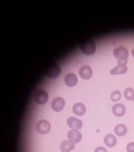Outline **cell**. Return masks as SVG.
Here are the masks:
<instances>
[{
    "label": "cell",
    "mask_w": 134,
    "mask_h": 152,
    "mask_svg": "<svg viewBox=\"0 0 134 152\" xmlns=\"http://www.w3.org/2000/svg\"><path fill=\"white\" fill-rule=\"evenodd\" d=\"M113 54L118 59V65H126L128 57V51L124 46H119L113 50Z\"/></svg>",
    "instance_id": "obj_1"
},
{
    "label": "cell",
    "mask_w": 134,
    "mask_h": 152,
    "mask_svg": "<svg viewBox=\"0 0 134 152\" xmlns=\"http://www.w3.org/2000/svg\"><path fill=\"white\" fill-rule=\"evenodd\" d=\"M81 51L87 56L93 54L96 51V45L93 42L88 41L80 46Z\"/></svg>",
    "instance_id": "obj_2"
},
{
    "label": "cell",
    "mask_w": 134,
    "mask_h": 152,
    "mask_svg": "<svg viewBox=\"0 0 134 152\" xmlns=\"http://www.w3.org/2000/svg\"><path fill=\"white\" fill-rule=\"evenodd\" d=\"M36 130L41 134H46L49 132L51 130V124L45 120H42L36 124Z\"/></svg>",
    "instance_id": "obj_3"
},
{
    "label": "cell",
    "mask_w": 134,
    "mask_h": 152,
    "mask_svg": "<svg viewBox=\"0 0 134 152\" xmlns=\"http://www.w3.org/2000/svg\"><path fill=\"white\" fill-rule=\"evenodd\" d=\"M35 102L40 105H44L49 100V95L47 92L44 90L37 91L34 95Z\"/></svg>",
    "instance_id": "obj_4"
},
{
    "label": "cell",
    "mask_w": 134,
    "mask_h": 152,
    "mask_svg": "<svg viewBox=\"0 0 134 152\" xmlns=\"http://www.w3.org/2000/svg\"><path fill=\"white\" fill-rule=\"evenodd\" d=\"M67 137H68V141L75 144V143H78L81 140L82 134L78 130L72 129L68 131L67 134Z\"/></svg>",
    "instance_id": "obj_5"
},
{
    "label": "cell",
    "mask_w": 134,
    "mask_h": 152,
    "mask_svg": "<svg viewBox=\"0 0 134 152\" xmlns=\"http://www.w3.org/2000/svg\"><path fill=\"white\" fill-rule=\"evenodd\" d=\"M65 105V102L63 99L61 98V97H56V98H55L52 100L51 106L54 111L59 112L63 110V109L64 108Z\"/></svg>",
    "instance_id": "obj_6"
},
{
    "label": "cell",
    "mask_w": 134,
    "mask_h": 152,
    "mask_svg": "<svg viewBox=\"0 0 134 152\" xmlns=\"http://www.w3.org/2000/svg\"><path fill=\"white\" fill-rule=\"evenodd\" d=\"M64 81L66 85L68 87H74L77 85L78 79L74 73H68L65 77Z\"/></svg>",
    "instance_id": "obj_7"
},
{
    "label": "cell",
    "mask_w": 134,
    "mask_h": 152,
    "mask_svg": "<svg viewBox=\"0 0 134 152\" xmlns=\"http://www.w3.org/2000/svg\"><path fill=\"white\" fill-rule=\"evenodd\" d=\"M79 74L83 79H89L91 77L93 74V71L91 67L88 65H84L81 67L79 71Z\"/></svg>",
    "instance_id": "obj_8"
},
{
    "label": "cell",
    "mask_w": 134,
    "mask_h": 152,
    "mask_svg": "<svg viewBox=\"0 0 134 152\" xmlns=\"http://www.w3.org/2000/svg\"><path fill=\"white\" fill-rule=\"evenodd\" d=\"M67 124L72 129L79 130L82 128V122L81 120L75 117H70L67 120Z\"/></svg>",
    "instance_id": "obj_9"
},
{
    "label": "cell",
    "mask_w": 134,
    "mask_h": 152,
    "mask_svg": "<svg viewBox=\"0 0 134 152\" xmlns=\"http://www.w3.org/2000/svg\"><path fill=\"white\" fill-rule=\"evenodd\" d=\"M61 73L60 66L57 64H54L47 70L46 75L49 78H56Z\"/></svg>",
    "instance_id": "obj_10"
},
{
    "label": "cell",
    "mask_w": 134,
    "mask_h": 152,
    "mask_svg": "<svg viewBox=\"0 0 134 152\" xmlns=\"http://www.w3.org/2000/svg\"><path fill=\"white\" fill-rule=\"evenodd\" d=\"M112 111L116 116L121 117L125 115L126 112V108L122 104H116L112 107Z\"/></svg>",
    "instance_id": "obj_11"
},
{
    "label": "cell",
    "mask_w": 134,
    "mask_h": 152,
    "mask_svg": "<svg viewBox=\"0 0 134 152\" xmlns=\"http://www.w3.org/2000/svg\"><path fill=\"white\" fill-rule=\"evenodd\" d=\"M73 112L77 116H81L84 115L86 109L85 105L82 103H76L73 105Z\"/></svg>",
    "instance_id": "obj_12"
},
{
    "label": "cell",
    "mask_w": 134,
    "mask_h": 152,
    "mask_svg": "<svg viewBox=\"0 0 134 152\" xmlns=\"http://www.w3.org/2000/svg\"><path fill=\"white\" fill-rule=\"evenodd\" d=\"M103 141L105 145L109 148L114 147L117 143V139L113 134H109L104 137Z\"/></svg>",
    "instance_id": "obj_13"
},
{
    "label": "cell",
    "mask_w": 134,
    "mask_h": 152,
    "mask_svg": "<svg viewBox=\"0 0 134 152\" xmlns=\"http://www.w3.org/2000/svg\"><path fill=\"white\" fill-rule=\"evenodd\" d=\"M60 148L62 152H70L75 148L74 143L70 141H64L61 142Z\"/></svg>",
    "instance_id": "obj_14"
},
{
    "label": "cell",
    "mask_w": 134,
    "mask_h": 152,
    "mask_svg": "<svg viewBox=\"0 0 134 152\" xmlns=\"http://www.w3.org/2000/svg\"><path fill=\"white\" fill-rule=\"evenodd\" d=\"M114 132L118 136L122 137L127 134V128L124 124H118L114 127Z\"/></svg>",
    "instance_id": "obj_15"
},
{
    "label": "cell",
    "mask_w": 134,
    "mask_h": 152,
    "mask_svg": "<svg viewBox=\"0 0 134 152\" xmlns=\"http://www.w3.org/2000/svg\"><path fill=\"white\" fill-rule=\"evenodd\" d=\"M128 70L126 65H118L115 68L111 70V74L112 75H118V74H123L127 72Z\"/></svg>",
    "instance_id": "obj_16"
},
{
    "label": "cell",
    "mask_w": 134,
    "mask_h": 152,
    "mask_svg": "<svg viewBox=\"0 0 134 152\" xmlns=\"http://www.w3.org/2000/svg\"><path fill=\"white\" fill-rule=\"evenodd\" d=\"M124 96L128 100H133L134 96V90L131 88H127L124 91Z\"/></svg>",
    "instance_id": "obj_17"
},
{
    "label": "cell",
    "mask_w": 134,
    "mask_h": 152,
    "mask_svg": "<svg viewBox=\"0 0 134 152\" xmlns=\"http://www.w3.org/2000/svg\"><path fill=\"white\" fill-rule=\"evenodd\" d=\"M121 96V93L119 91L116 90L112 93L111 95V99L112 102H118V101L120 100Z\"/></svg>",
    "instance_id": "obj_18"
},
{
    "label": "cell",
    "mask_w": 134,
    "mask_h": 152,
    "mask_svg": "<svg viewBox=\"0 0 134 152\" xmlns=\"http://www.w3.org/2000/svg\"><path fill=\"white\" fill-rule=\"evenodd\" d=\"M127 152H134V142H129L127 146Z\"/></svg>",
    "instance_id": "obj_19"
},
{
    "label": "cell",
    "mask_w": 134,
    "mask_h": 152,
    "mask_svg": "<svg viewBox=\"0 0 134 152\" xmlns=\"http://www.w3.org/2000/svg\"><path fill=\"white\" fill-rule=\"evenodd\" d=\"M94 152H107V150L102 146H98L95 150Z\"/></svg>",
    "instance_id": "obj_20"
},
{
    "label": "cell",
    "mask_w": 134,
    "mask_h": 152,
    "mask_svg": "<svg viewBox=\"0 0 134 152\" xmlns=\"http://www.w3.org/2000/svg\"><path fill=\"white\" fill-rule=\"evenodd\" d=\"M132 56L134 57V48L132 50Z\"/></svg>",
    "instance_id": "obj_21"
},
{
    "label": "cell",
    "mask_w": 134,
    "mask_h": 152,
    "mask_svg": "<svg viewBox=\"0 0 134 152\" xmlns=\"http://www.w3.org/2000/svg\"><path fill=\"white\" fill-rule=\"evenodd\" d=\"M133 101L134 102V96H133Z\"/></svg>",
    "instance_id": "obj_22"
}]
</instances>
